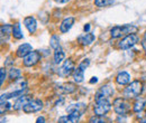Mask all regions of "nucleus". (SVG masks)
<instances>
[{
	"label": "nucleus",
	"instance_id": "obj_1",
	"mask_svg": "<svg viewBox=\"0 0 146 123\" xmlns=\"http://www.w3.org/2000/svg\"><path fill=\"white\" fill-rule=\"evenodd\" d=\"M138 28L134 25H123V26H115L110 29V36L111 38H120L126 37L131 34H136Z\"/></svg>",
	"mask_w": 146,
	"mask_h": 123
},
{
	"label": "nucleus",
	"instance_id": "obj_2",
	"mask_svg": "<svg viewBox=\"0 0 146 123\" xmlns=\"http://www.w3.org/2000/svg\"><path fill=\"white\" fill-rule=\"evenodd\" d=\"M143 91V84L142 82L139 81H134L131 83H129L127 85V87L124 88V96L126 99H135V97H138L141 95Z\"/></svg>",
	"mask_w": 146,
	"mask_h": 123
},
{
	"label": "nucleus",
	"instance_id": "obj_3",
	"mask_svg": "<svg viewBox=\"0 0 146 123\" xmlns=\"http://www.w3.org/2000/svg\"><path fill=\"white\" fill-rule=\"evenodd\" d=\"M111 110V103L109 100H98L96 101V104L93 105V112L96 115L99 116H105L108 112Z\"/></svg>",
	"mask_w": 146,
	"mask_h": 123
},
{
	"label": "nucleus",
	"instance_id": "obj_4",
	"mask_svg": "<svg viewBox=\"0 0 146 123\" xmlns=\"http://www.w3.org/2000/svg\"><path fill=\"white\" fill-rule=\"evenodd\" d=\"M113 111L118 114V115H126L129 110H130V105L127 101L123 97H117L113 100Z\"/></svg>",
	"mask_w": 146,
	"mask_h": 123
},
{
	"label": "nucleus",
	"instance_id": "obj_5",
	"mask_svg": "<svg viewBox=\"0 0 146 123\" xmlns=\"http://www.w3.org/2000/svg\"><path fill=\"white\" fill-rule=\"evenodd\" d=\"M138 41V36L136 34H131V35H128L126 37H124L119 43H118V47L120 49H129L131 47H134Z\"/></svg>",
	"mask_w": 146,
	"mask_h": 123
},
{
	"label": "nucleus",
	"instance_id": "obj_6",
	"mask_svg": "<svg viewBox=\"0 0 146 123\" xmlns=\"http://www.w3.org/2000/svg\"><path fill=\"white\" fill-rule=\"evenodd\" d=\"M112 95H113V88H112V86L109 85V84H106V85L101 86L100 89L96 93L94 100L96 101H98V100H105V99L109 100V97L112 96Z\"/></svg>",
	"mask_w": 146,
	"mask_h": 123
},
{
	"label": "nucleus",
	"instance_id": "obj_7",
	"mask_svg": "<svg viewBox=\"0 0 146 123\" xmlns=\"http://www.w3.org/2000/svg\"><path fill=\"white\" fill-rule=\"evenodd\" d=\"M43 102L40 100H31L26 105L23 107V111L25 113H35L43 109Z\"/></svg>",
	"mask_w": 146,
	"mask_h": 123
},
{
	"label": "nucleus",
	"instance_id": "obj_8",
	"mask_svg": "<svg viewBox=\"0 0 146 123\" xmlns=\"http://www.w3.org/2000/svg\"><path fill=\"white\" fill-rule=\"evenodd\" d=\"M40 59H42V55H40V53H39V52L33 51V52H31V53L28 54L23 61H24V65H25V66H27V67H32V66L36 65Z\"/></svg>",
	"mask_w": 146,
	"mask_h": 123
},
{
	"label": "nucleus",
	"instance_id": "obj_9",
	"mask_svg": "<svg viewBox=\"0 0 146 123\" xmlns=\"http://www.w3.org/2000/svg\"><path fill=\"white\" fill-rule=\"evenodd\" d=\"M75 70V65H74V62H73L71 58L66 59L63 65L61 66L60 68V75L63 76V77H66V76H70L71 74H73V72Z\"/></svg>",
	"mask_w": 146,
	"mask_h": 123
},
{
	"label": "nucleus",
	"instance_id": "obj_10",
	"mask_svg": "<svg viewBox=\"0 0 146 123\" xmlns=\"http://www.w3.org/2000/svg\"><path fill=\"white\" fill-rule=\"evenodd\" d=\"M81 115L82 114L80 112H71L69 115L61 116L57 120V123H79Z\"/></svg>",
	"mask_w": 146,
	"mask_h": 123
},
{
	"label": "nucleus",
	"instance_id": "obj_11",
	"mask_svg": "<svg viewBox=\"0 0 146 123\" xmlns=\"http://www.w3.org/2000/svg\"><path fill=\"white\" fill-rule=\"evenodd\" d=\"M31 52H33V47H32V45L31 44H23V45H20L18 48H17V51H16V55H17V57H20V58H25L28 54L31 53Z\"/></svg>",
	"mask_w": 146,
	"mask_h": 123
},
{
	"label": "nucleus",
	"instance_id": "obj_12",
	"mask_svg": "<svg viewBox=\"0 0 146 123\" xmlns=\"http://www.w3.org/2000/svg\"><path fill=\"white\" fill-rule=\"evenodd\" d=\"M57 91L61 94H71V93H74L76 91V85L74 83L68 82V83H64V84L60 85Z\"/></svg>",
	"mask_w": 146,
	"mask_h": 123
},
{
	"label": "nucleus",
	"instance_id": "obj_13",
	"mask_svg": "<svg viewBox=\"0 0 146 123\" xmlns=\"http://www.w3.org/2000/svg\"><path fill=\"white\" fill-rule=\"evenodd\" d=\"M24 25H25V27L27 28V30H28L31 34H34V33L36 32L37 22L34 17H32V16H31V17H26L24 19Z\"/></svg>",
	"mask_w": 146,
	"mask_h": 123
},
{
	"label": "nucleus",
	"instance_id": "obj_14",
	"mask_svg": "<svg viewBox=\"0 0 146 123\" xmlns=\"http://www.w3.org/2000/svg\"><path fill=\"white\" fill-rule=\"evenodd\" d=\"M94 39H96V36L93 35V34H91V33H86V34H83V35L80 36L78 38V41L81 45H83V46H89V45H91L92 43L94 41Z\"/></svg>",
	"mask_w": 146,
	"mask_h": 123
},
{
	"label": "nucleus",
	"instance_id": "obj_15",
	"mask_svg": "<svg viewBox=\"0 0 146 123\" xmlns=\"http://www.w3.org/2000/svg\"><path fill=\"white\" fill-rule=\"evenodd\" d=\"M73 24H74V18L73 17H68L65 18L62 22H61V25H60V32L61 33H68L71 28H72Z\"/></svg>",
	"mask_w": 146,
	"mask_h": 123
},
{
	"label": "nucleus",
	"instance_id": "obj_16",
	"mask_svg": "<svg viewBox=\"0 0 146 123\" xmlns=\"http://www.w3.org/2000/svg\"><path fill=\"white\" fill-rule=\"evenodd\" d=\"M31 100H32V99H31L29 95H21L20 97L17 99V101L14 103V105H13L14 110L18 111V110H20V109H23V107L26 105Z\"/></svg>",
	"mask_w": 146,
	"mask_h": 123
},
{
	"label": "nucleus",
	"instance_id": "obj_17",
	"mask_svg": "<svg viewBox=\"0 0 146 123\" xmlns=\"http://www.w3.org/2000/svg\"><path fill=\"white\" fill-rule=\"evenodd\" d=\"M116 83L119 85H128L130 83V75L127 72H120L116 76Z\"/></svg>",
	"mask_w": 146,
	"mask_h": 123
},
{
	"label": "nucleus",
	"instance_id": "obj_18",
	"mask_svg": "<svg viewBox=\"0 0 146 123\" xmlns=\"http://www.w3.org/2000/svg\"><path fill=\"white\" fill-rule=\"evenodd\" d=\"M87 110V104L84 103H76V104H71L66 109V111H69L70 113L71 112H80L81 114H83Z\"/></svg>",
	"mask_w": 146,
	"mask_h": 123
},
{
	"label": "nucleus",
	"instance_id": "obj_19",
	"mask_svg": "<svg viewBox=\"0 0 146 123\" xmlns=\"http://www.w3.org/2000/svg\"><path fill=\"white\" fill-rule=\"evenodd\" d=\"M72 75H73V80H74L75 83H82L83 82V78H84V70L78 66L74 70Z\"/></svg>",
	"mask_w": 146,
	"mask_h": 123
},
{
	"label": "nucleus",
	"instance_id": "obj_20",
	"mask_svg": "<svg viewBox=\"0 0 146 123\" xmlns=\"http://www.w3.org/2000/svg\"><path fill=\"white\" fill-rule=\"evenodd\" d=\"M146 105V100L145 99H142V97H138L136 100V102L134 103V112L135 113H141Z\"/></svg>",
	"mask_w": 146,
	"mask_h": 123
},
{
	"label": "nucleus",
	"instance_id": "obj_21",
	"mask_svg": "<svg viewBox=\"0 0 146 123\" xmlns=\"http://www.w3.org/2000/svg\"><path fill=\"white\" fill-rule=\"evenodd\" d=\"M10 34L13 35V26L9 25V24L2 25V26H1V38H3V36H6V38H7V40H8Z\"/></svg>",
	"mask_w": 146,
	"mask_h": 123
},
{
	"label": "nucleus",
	"instance_id": "obj_22",
	"mask_svg": "<svg viewBox=\"0 0 146 123\" xmlns=\"http://www.w3.org/2000/svg\"><path fill=\"white\" fill-rule=\"evenodd\" d=\"M64 58H65V53H64L61 48L56 49V51L54 52V63L55 64H61V63L64 61Z\"/></svg>",
	"mask_w": 146,
	"mask_h": 123
},
{
	"label": "nucleus",
	"instance_id": "obj_23",
	"mask_svg": "<svg viewBox=\"0 0 146 123\" xmlns=\"http://www.w3.org/2000/svg\"><path fill=\"white\" fill-rule=\"evenodd\" d=\"M13 37L15 39H21L24 35L21 33V29H20V24L16 22L15 25H13Z\"/></svg>",
	"mask_w": 146,
	"mask_h": 123
},
{
	"label": "nucleus",
	"instance_id": "obj_24",
	"mask_svg": "<svg viewBox=\"0 0 146 123\" xmlns=\"http://www.w3.org/2000/svg\"><path fill=\"white\" fill-rule=\"evenodd\" d=\"M89 123H110V120L106 119L105 116H99V115H93L89 119Z\"/></svg>",
	"mask_w": 146,
	"mask_h": 123
},
{
	"label": "nucleus",
	"instance_id": "obj_25",
	"mask_svg": "<svg viewBox=\"0 0 146 123\" xmlns=\"http://www.w3.org/2000/svg\"><path fill=\"white\" fill-rule=\"evenodd\" d=\"M50 46L53 48V49H58L60 48V37L57 35H53L50 39Z\"/></svg>",
	"mask_w": 146,
	"mask_h": 123
},
{
	"label": "nucleus",
	"instance_id": "obj_26",
	"mask_svg": "<svg viewBox=\"0 0 146 123\" xmlns=\"http://www.w3.org/2000/svg\"><path fill=\"white\" fill-rule=\"evenodd\" d=\"M20 75H21V72H20V70H18V68L11 67V68L9 70V78H10V80H17V78L20 77Z\"/></svg>",
	"mask_w": 146,
	"mask_h": 123
},
{
	"label": "nucleus",
	"instance_id": "obj_27",
	"mask_svg": "<svg viewBox=\"0 0 146 123\" xmlns=\"http://www.w3.org/2000/svg\"><path fill=\"white\" fill-rule=\"evenodd\" d=\"M115 0H94V5L97 7H107L111 5Z\"/></svg>",
	"mask_w": 146,
	"mask_h": 123
},
{
	"label": "nucleus",
	"instance_id": "obj_28",
	"mask_svg": "<svg viewBox=\"0 0 146 123\" xmlns=\"http://www.w3.org/2000/svg\"><path fill=\"white\" fill-rule=\"evenodd\" d=\"M89 64H90V61L87 58V59H83V61L80 63L79 67H80V68H82V70H84L86 68H87V67H88V66H89Z\"/></svg>",
	"mask_w": 146,
	"mask_h": 123
},
{
	"label": "nucleus",
	"instance_id": "obj_29",
	"mask_svg": "<svg viewBox=\"0 0 146 123\" xmlns=\"http://www.w3.org/2000/svg\"><path fill=\"white\" fill-rule=\"evenodd\" d=\"M5 80H6V70L5 68H1L0 70V84L1 85L3 84Z\"/></svg>",
	"mask_w": 146,
	"mask_h": 123
},
{
	"label": "nucleus",
	"instance_id": "obj_30",
	"mask_svg": "<svg viewBox=\"0 0 146 123\" xmlns=\"http://www.w3.org/2000/svg\"><path fill=\"white\" fill-rule=\"evenodd\" d=\"M3 109H5V110L11 109V104H10L9 102H7V101H5V103L2 102V103H1V111H3Z\"/></svg>",
	"mask_w": 146,
	"mask_h": 123
},
{
	"label": "nucleus",
	"instance_id": "obj_31",
	"mask_svg": "<svg viewBox=\"0 0 146 123\" xmlns=\"http://www.w3.org/2000/svg\"><path fill=\"white\" fill-rule=\"evenodd\" d=\"M90 29H91V25H90V24H87V25L83 27V30H84L86 33H89Z\"/></svg>",
	"mask_w": 146,
	"mask_h": 123
},
{
	"label": "nucleus",
	"instance_id": "obj_32",
	"mask_svg": "<svg viewBox=\"0 0 146 123\" xmlns=\"http://www.w3.org/2000/svg\"><path fill=\"white\" fill-rule=\"evenodd\" d=\"M36 123H45V118L44 116H38L36 120Z\"/></svg>",
	"mask_w": 146,
	"mask_h": 123
},
{
	"label": "nucleus",
	"instance_id": "obj_33",
	"mask_svg": "<svg viewBox=\"0 0 146 123\" xmlns=\"http://www.w3.org/2000/svg\"><path fill=\"white\" fill-rule=\"evenodd\" d=\"M141 44H142V47L145 49V52H146V38H144V39L142 40V43H141Z\"/></svg>",
	"mask_w": 146,
	"mask_h": 123
},
{
	"label": "nucleus",
	"instance_id": "obj_34",
	"mask_svg": "<svg viewBox=\"0 0 146 123\" xmlns=\"http://www.w3.org/2000/svg\"><path fill=\"white\" fill-rule=\"evenodd\" d=\"M98 82V78L97 77H92L91 80H90V84H93V83H97Z\"/></svg>",
	"mask_w": 146,
	"mask_h": 123
},
{
	"label": "nucleus",
	"instance_id": "obj_35",
	"mask_svg": "<svg viewBox=\"0 0 146 123\" xmlns=\"http://www.w3.org/2000/svg\"><path fill=\"white\" fill-rule=\"evenodd\" d=\"M55 2H57V3H66L69 0H54Z\"/></svg>",
	"mask_w": 146,
	"mask_h": 123
},
{
	"label": "nucleus",
	"instance_id": "obj_36",
	"mask_svg": "<svg viewBox=\"0 0 146 123\" xmlns=\"http://www.w3.org/2000/svg\"><path fill=\"white\" fill-rule=\"evenodd\" d=\"M141 123H146V118H145V119H143V120L141 121Z\"/></svg>",
	"mask_w": 146,
	"mask_h": 123
},
{
	"label": "nucleus",
	"instance_id": "obj_37",
	"mask_svg": "<svg viewBox=\"0 0 146 123\" xmlns=\"http://www.w3.org/2000/svg\"><path fill=\"white\" fill-rule=\"evenodd\" d=\"M144 38H146V33H145V35H144Z\"/></svg>",
	"mask_w": 146,
	"mask_h": 123
},
{
	"label": "nucleus",
	"instance_id": "obj_38",
	"mask_svg": "<svg viewBox=\"0 0 146 123\" xmlns=\"http://www.w3.org/2000/svg\"><path fill=\"white\" fill-rule=\"evenodd\" d=\"M145 55H146V52H145Z\"/></svg>",
	"mask_w": 146,
	"mask_h": 123
}]
</instances>
